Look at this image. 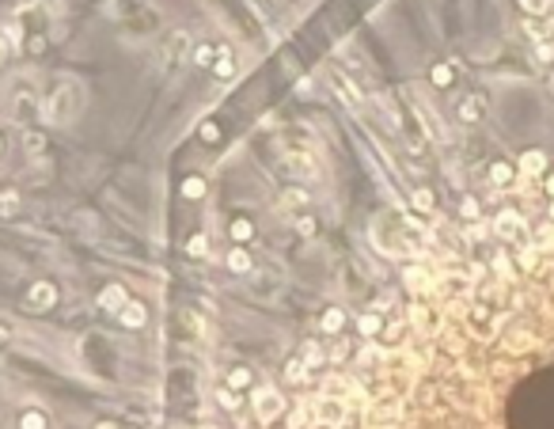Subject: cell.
Listing matches in <instances>:
<instances>
[{"instance_id": "cell-15", "label": "cell", "mask_w": 554, "mask_h": 429, "mask_svg": "<svg viewBox=\"0 0 554 429\" xmlns=\"http://www.w3.org/2000/svg\"><path fill=\"white\" fill-rule=\"evenodd\" d=\"M228 270L247 274V270H251V255H247L243 247H232V255H228Z\"/></svg>"}, {"instance_id": "cell-41", "label": "cell", "mask_w": 554, "mask_h": 429, "mask_svg": "<svg viewBox=\"0 0 554 429\" xmlns=\"http://www.w3.org/2000/svg\"><path fill=\"white\" fill-rule=\"evenodd\" d=\"M547 190H551V194H554V179H551V183H547Z\"/></svg>"}, {"instance_id": "cell-43", "label": "cell", "mask_w": 554, "mask_h": 429, "mask_svg": "<svg viewBox=\"0 0 554 429\" xmlns=\"http://www.w3.org/2000/svg\"><path fill=\"white\" fill-rule=\"evenodd\" d=\"M551 92H554V80H551Z\"/></svg>"}, {"instance_id": "cell-44", "label": "cell", "mask_w": 554, "mask_h": 429, "mask_svg": "<svg viewBox=\"0 0 554 429\" xmlns=\"http://www.w3.org/2000/svg\"><path fill=\"white\" fill-rule=\"evenodd\" d=\"M380 429H383V426H380Z\"/></svg>"}, {"instance_id": "cell-40", "label": "cell", "mask_w": 554, "mask_h": 429, "mask_svg": "<svg viewBox=\"0 0 554 429\" xmlns=\"http://www.w3.org/2000/svg\"><path fill=\"white\" fill-rule=\"evenodd\" d=\"M99 429H118V426H110V422H103V426H99Z\"/></svg>"}, {"instance_id": "cell-11", "label": "cell", "mask_w": 554, "mask_h": 429, "mask_svg": "<svg viewBox=\"0 0 554 429\" xmlns=\"http://www.w3.org/2000/svg\"><path fill=\"white\" fill-rule=\"evenodd\" d=\"M232 72H236V58H232V50H220V53H216V61H213V76L228 80Z\"/></svg>"}, {"instance_id": "cell-27", "label": "cell", "mask_w": 554, "mask_h": 429, "mask_svg": "<svg viewBox=\"0 0 554 429\" xmlns=\"http://www.w3.org/2000/svg\"><path fill=\"white\" fill-rule=\"evenodd\" d=\"M520 4H524V12L543 15V12H551V4H554V0H520Z\"/></svg>"}, {"instance_id": "cell-14", "label": "cell", "mask_w": 554, "mask_h": 429, "mask_svg": "<svg viewBox=\"0 0 554 429\" xmlns=\"http://www.w3.org/2000/svg\"><path fill=\"white\" fill-rule=\"evenodd\" d=\"M331 84H334V87H338V92H342V99H346V103H349V107H361V99H357V92H353V87H349V80H346V76H342V72H331Z\"/></svg>"}, {"instance_id": "cell-25", "label": "cell", "mask_w": 554, "mask_h": 429, "mask_svg": "<svg viewBox=\"0 0 554 429\" xmlns=\"http://www.w3.org/2000/svg\"><path fill=\"white\" fill-rule=\"evenodd\" d=\"M304 376H308V365H304V361H288V369H285V380H293V384H300Z\"/></svg>"}, {"instance_id": "cell-19", "label": "cell", "mask_w": 554, "mask_h": 429, "mask_svg": "<svg viewBox=\"0 0 554 429\" xmlns=\"http://www.w3.org/2000/svg\"><path fill=\"white\" fill-rule=\"evenodd\" d=\"M520 167H524V175H539L543 171V152H524Z\"/></svg>"}, {"instance_id": "cell-2", "label": "cell", "mask_w": 554, "mask_h": 429, "mask_svg": "<svg viewBox=\"0 0 554 429\" xmlns=\"http://www.w3.org/2000/svg\"><path fill=\"white\" fill-rule=\"evenodd\" d=\"M8 103H12V118L15 122H27L31 110H35V84L27 76H15L8 84Z\"/></svg>"}, {"instance_id": "cell-35", "label": "cell", "mask_w": 554, "mask_h": 429, "mask_svg": "<svg viewBox=\"0 0 554 429\" xmlns=\"http://www.w3.org/2000/svg\"><path fill=\"white\" fill-rule=\"evenodd\" d=\"M288 426H293V429H300V426H308V414H304V410H296V414H293V418H288Z\"/></svg>"}, {"instance_id": "cell-18", "label": "cell", "mask_w": 554, "mask_h": 429, "mask_svg": "<svg viewBox=\"0 0 554 429\" xmlns=\"http://www.w3.org/2000/svg\"><path fill=\"white\" fill-rule=\"evenodd\" d=\"M42 149H46V137L42 133H23V152H27V156H38Z\"/></svg>"}, {"instance_id": "cell-39", "label": "cell", "mask_w": 554, "mask_h": 429, "mask_svg": "<svg viewBox=\"0 0 554 429\" xmlns=\"http://www.w3.org/2000/svg\"><path fill=\"white\" fill-rule=\"evenodd\" d=\"M8 50H12V42H8V38H0V65H4V58H8Z\"/></svg>"}, {"instance_id": "cell-13", "label": "cell", "mask_w": 554, "mask_h": 429, "mask_svg": "<svg viewBox=\"0 0 554 429\" xmlns=\"http://www.w3.org/2000/svg\"><path fill=\"white\" fill-rule=\"evenodd\" d=\"M497 232H501V236H509V239H517L524 228H520L517 213H501V217H497Z\"/></svg>"}, {"instance_id": "cell-36", "label": "cell", "mask_w": 554, "mask_h": 429, "mask_svg": "<svg viewBox=\"0 0 554 429\" xmlns=\"http://www.w3.org/2000/svg\"><path fill=\"white\" fill-rule=\"evenodd\" d=\"M220 403H224V407H228V410H236V407H239V399H236V395H232V392H220Z\"/></svg>"}, {"instance_id": "cell-7", "label": "cell", "mask_w": 554, "mask_h": 429, "mask_svg": "<svg viewBox=\"0 0 554 429\" xmlns=\"http://www.w3.org/2000/svg\"><path fill=\"white\" fill-rule=\"evenodd\" d=\"M125 304H130V296H125L122 285H107V289L99 293V308H107V312H114V315L122 312Z\"/></svg>"}, {"instance_id": "cell-29", "label": "cell", "mask_w": 554, "mask_h": 429, "mask_svg": "<svg viewBox=\"0 0 554 429\" xmlns=\"http://www.w3.org/2000/svg\"><path fill=\"white\" fill-rule=\"evenodd\" d=\"M460 118H463V122H475V118H478V107H475V103H463V107H460Z\"/></svg>"}, {"instance_id": "cell-1", "label": "cell", "mask_w": 554, "mask_h": 429, "mask_svg": "<svg viewBox=\"0 0 554 429\" xmlns=\"http://www.w3.org/2000/svg\"><path fill=\"white\" fill-rule=\"evenodd\" d=\"M80 110H84V84H80L76 76L53 80L50 95H46V103H42L46 122H50V126H69Z\"/></svg>"}, {"instance_id": "cell-38", "label": "cell", "mask_w": 554, "mask_h": 429, "mask_svg": "<svg viewBox=\"0 0 554 429\" xmlns=\"http://www.w3.org/2000/svg\"><path fill=\"white\" fill-rule=\"evenodd\" d=\"M8 338H12V330H8L4 323H0V350H4V346H8Z\"/></svg>"}, {"instance_id": "cell-31", "label": "cell", "mask_w": 554, "mask_h": 429, "mask_svg": "<svg viewBox=\"0 0 554 429\" xmlns=\"http://www.w3.org/2000/svg\"><path fill=\"white\" fill-rule=\"evenodd\" d=\"M187 251H190V255H205V251H209V247H205V236H194Z\"/></svg>"}, {"instance_id": "cell-30", "label": "cell", "mask_w": 554, "mask_h": 429, "mask_svg": "<svg viewBox=\"0 0 554 429\" xmlns=\"http://www.w3.org/2000/svg\"><path fill=\"white\" fill-rule=\"evenodd\" d=\"M414 205H417V209H429V205H433V194H429V190H417V194H414Z\"/></svg>"}, {"instance_id": "cell-28", "label": "cell", "mask_w": 554, "mask_h": 429, "mask_svg": "<svg viewBox=\"0 0 554 429\" xmlns=\"http://www.w3.org/2000/svg\"><path fill=\"white\" fill-rule=\"evenodd\" d=\"M228 384H232V387H247V384H251V372H247V369H232Z\"/></svg>"}, {"instance_id": "cell-17", "label": "cell", "mask_w": 554, "mask_h": 429, "mask_svg": "<svg viewBox=\"0 0 554 429\" xmlns=\"http://www.w3.org/2000/svg\"><path fill=\"white\" fill-rule=\"evenodd\" d=\"M342 323H346V315H342L338 308H331V312L323 315V323H319V327H323L327 335H338V330H342Z\"/></svg>"}, {"instance_id": "cell-4", "label": "cell", "mask_w": 554, "mask_h": 429, "mask_svg": "<svg viewBox=\"0 0 554 429\" xmlns=\"http://www.w3.org/2000/svg\"><path fill=\"white\" fill-rule=\"evenodd\" d=\"M311 414H315V422H319V426H334V429H338V422L346 418V403L334 399V395H331V399H315Z\"/></svg>"}, {"instance_id": "cell-20", "label": "cell", "mask_w": 554, "mask_h": 429, "mask_svg": "<svg viewBox=\"0 0 554 429\" xmlns=\"http://www.w3.org/2000/svg\"><path fill=\"white\" fill-rule=\"evenodd\" d=\"M357 330H361L365 338L380 335V315H361V319H357Z\"/></svg>"}, {"instance_id": "cell-12", "label": "cell", "mask_w": 554, "mask_h": 429, "mask_svg": "<svg viewBox=\"0 0 554 429\" xmlns=\"http://www.w3.org/2000/svg\"><path fill=\"white\" fill-rule=\"evenodd\" d=\"M118 315H122V323H125V327H133V330H137L141 323H144V304L130 301V304H125V308H122V312H118Z\"/></svg>"}, {"instance_id": "cell-16", "label": "cell", "mask_w": 554, "mask_h": 429, "mask_svg": "<svg viewBox=\"0 0 554 429\" xmlns=\"http://www.w3.org/2000/svg\"><path fill=\"white\" fill-rule=\"evenodd\" d=\"M353 392H357V387H353L346 376H331V380H327V395H334V399H342V395H353Z\"/></svg>"}, {"instance_id": "cell-3", "label": "cell", "mask_w": 554, "mask_h": 429, "mask_svg": "<svg viewBox=\"0 0 554 429\" xmlns=\"http://www.w3.org/2000/svg\"><path fill=\"white\" fill-rule=\"evenodd\" d=\"M251 403H254V414H259V422H274L281 410H285V403H281V395L274 392V387H259Z\"/></svg>"}, {"instance_id": "cell-22", "label": "cell", "mask_w": 554, "mask_h": 429, "mask_svg": "<svg viewBox=\"0 0 554 429\" xmlns=\"http://www.w3.org/2000/svg\"><path fill=\"white\" fill-rule=\"evenodd\" d=\"M288 167H293L296 175H311V171H315V164H311V156H308V152H300V156H293V160H288Z\"/></svg>"}, {"instance_id": "cell-10", "label": "cell", "mask_w": 554, "mask_h": 429, "mask_svg": "<svg viewBox=\"0 0 554 429\" xmlns=\"http://www.w3.org/2000/svg\"><path fill=\"white\" fill-rule=\"evenodd\" d=\"M414 107H417V115H422V118H425V129H429V133H433V137H437V141H444V137H448V133H444V129H440V118H437V115H433V110H429V107H425V103H422V99H417V103H414Z\"/></svg>"}, {"instance_id": "cell-33", "label": "cell", "mask_w": 554, "mask_h": 429, "mask_svg": "<svg viewBox=\"0 0 554 429\" xmlns=\"http://www.w3.org/2000/svg\"><path fill=\"white\" fill-rule=\"evenodd\" d=\"M433 80H437V84H448V80H452V72L440 65V69H433Z\"/></svg>"}, {"instance_id": "cell-37", "label": "cell", "mask_w": 554, "mask_h": 429, "mask_svg": "<svg viewBox=\"0 0 554 429\" xmlns=\"http://www.w3.org/2000/svg\"><path fill=\"white\" fill-rule=\"evenodd\" d=\"M300 232H304V236H311V232H315V221H311V217H304V221H300Z\"/></svg>"}, {"instance_id": "cell-26", "label": "cell", "mask_w": 554, "mask_h": 429, "mask_svg": "<svg viewBox=\"0 0 554 429\" xmlns=\"http://www.w3.org/2000/svg\"><path fill=\"white\" fill-rule=\"evenodd\" d=\"M182 194H187V198H202V194H205V183L194 175V179H187V183H182Z\"/></svg>"}, {"instance_id": "cell-42", "label": "cell", "mask_w": 554, "mask_h": 429, "mask_svg": "<svg viewBox=\"0 0 554 429\" xmlns=\"http://www.w3.org/2000/svg\"><path fill=\"white\" fill-rule=\"evenodd\" d=\"M0 152H4V141H0Z\"/></svg>"}, {"instance_id": "cell-23", "label": "cell", "mask_w": 554, "mask_h": 429, "mask_svg": "<svg viewBox=\"0 0 554 429\" xmlns=\"http://www.w3.org/2000/svg\"><path fill=\"white\" fill-rule=\"evenodd\" d=\"M213 61H216V50H213V46H198V50H194V65L213 69Z\"/></svg>"}, {"instance_id": "cell-6", "label": "cell", "mask_w": 554, "mask_h": 429, "mask_svg": "<svg viewBox=\"0 0 554 429\" xmlns=\"http://www.w3.org/2000/svg\"><path fill=\"white\" fill-rule=\"evenodd\" d=\"M187 46H190V38H187V31H171V35L164 38V50H159V61H179L182 53H187Z\"/></svg>"}, {"instance_id": "cell-8", "label": "cell", "mask_w": 554, "mask_h": 429, "mask_svg": "<svg viewBox=\"0 0 554 429\" xmlns=\"http://www.w3.org/2000/svg\"><path fill=\"white\" fill-rule=\"evenodd\" d=\"M395 414H399V399L391 395V399L376 403V407L368 410V422H372V426H383V422H395Z\"/></svg>"}, {"instance_id": "cell-24", "label": "cell", "mask_w": 554, "mask_h": 429, "mask_svg": "<svg viewBox=\"0 0 554 429\" xmlns=\"http://www.w3.org/2000/svg\"><path fill=\"white\" fill-rule=\"evenodd\" d=\"M228 232H232V239H236V244H243V239H251L254 228H251V221H232Z\"/></svg>"}, {"instance_id": "cell-9", "label": "cell", "mask_w": 554, "mask_h": 429, "mask_svg": "<svg viewBox=\"0 0 554 429\" xmlns=\"http://www.w3.org/2000/svg\"><path fill=\"white\" fill-rule=\"evenodd\" d=\"M19 205L23 201H19L15 190H0V221H12V217L19 213Z\"/></svg>"}, {"instance_id": "cell-32", "label": "cell", "mask_w": 554, "mask_h": 429, "mask_svg": "<svg viewBox=\"0 0 554 429\" xmlns=\"http://www.w3.org/2000/svg\"><path fill=\"white\" fill-rule=\"evenodd\" d=\"M202 137H205V141H216V137H220V129H216L213 122H205V126H202Z\"/></svg>"}, {"instance_id": "cell-5", "label": "cell", "mask_w": 554, "mask_h": 429, "mask_svg": "<svg viewBox=\"0 0 554 429\" xmlns=\"http://www.w3.org/2000/svg\"><path fill=\"white\" fill-rule=\"evenodd\" d=\"M58 304V289L50 285V281H35L27 293V308H35V312H46V308Z\"/></svg>"}, {"instance_id": "cell-21", "label": "cell", "mask_w": 554, "mask_h": 429, "mask_svg": "<svg viewBox=\"0 0 554 429\" xmlns=\"http://www.w3.org/2000/svg\"><path fill=\"white\" fill-rule=\"evenodd\" d=\"M19 429H46V414L42 410H27V414L19 418Z\"/></svg>"}, {"instance_id": "cell-34", "label": "cell", "mask_w": 554, "mask_h": 429, "mask_svg": "<svg viewBox=\"0 0 554 429\" xmlns=\"http://www.w3.org/2000/svg\"><path fill=\"white\" fill-rule=\"evenodd\" d=\"M490 175H494V183H509V167H501V164H497Z\"/></svg>"}]
</instances>
